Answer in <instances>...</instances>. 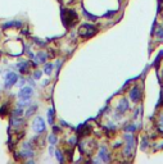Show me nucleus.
I'll return each instance as SVG.
<instances>
[{"label":"nucleus","mask_w":163,"mask_h":164,"mask_svg":"<svg viewBox=\"0 0 163 164\" xmlns=\"http://www.w3.org/2000/svg\"><path fill=\"white\" fill-rule=\"evenodd\" d=\"M62 17H63V22L67 27H73L75 23L77 22V14L75 10L71 9H63L62 12Z\"/></svg>","instance_id":"1"},{"label":"nucleus","mask_w":163,"mask_h":164,"mask_svg":"<svg viewBox=\"0 0 163 164\" xmlns=\"http://www.w3.org/2000/svg\"><path fill=\"white\" fill-rule=\"evenodd\" d=\"M97 33V28L92 26V24H87V23H85V24H82V26H80V28H78V35L81 36V37H91L92 35H95Z\"/></svg>","instance_id":"2"},{"label":"nucleus","mask_w":163,"mask_h":164,"mask_svg":"<svg viewBox=\"0 0 163 164\" xmlns=\"http://www.w3.org/2000/svg\"><path fill=\"white\" fill-rule=\"evenodd\" d=\"M17 81H18V76L14 72H8L4 78V87L10 89L12 86H14L17 84Z\"/></svg>","instance_id":"3"},{"label":"nucleus","mask_w":163,"mask_h":164,"mask_svg":"<svg viewBox=\"0 0 163 164\" xmlns=\"http://www.w3.org/2000/svg\"><path fill=\"white\" fill-rule=\"evenodd\" d=\"M45 128H46V126H45L44 119H43L41 117H36V118L34 119V122H32V130H34L36 133H41V132L45 131Z\"/></svg>","instance_id":"4"},{"label":"nucleus","mask_w":163,"mask_h":164,"mask_svg":"<svg viewBox=\"0 0 163 164\" xmlns=\"http://www.w3.org/2000/svg\"><path fill=\"white\" fill-rule=\"evenodd\" d=\"M32 94H34V90H32V87H22L21 89V91H19V94H18V96H19V99H31V96H32Z\"/></svg>","instance_id":"5"},{"label":"nucleus","mask_w":163,"mask_h":164,"mask_svg":"<svg viewBox=\"0 0 163 164\" xmlns=\"http://www.w3.org/2000/svg\"><path fill=\"white\" fill-rule=\"evenodd\" d=\"M130 96H131V99H132L134 101H138V100L140 99V90H139L138 87H134V89L131 90V92H130Z\"/></svg>","instance_id":"6"},{"label":"nucleus","mask_w":163,"mask_h":164,"mask_svg":"<svg viewBox=\"0 0 163 164\" xmlns=\"http://www.w3.org/2000/svg\"><path fill=\"white\" fill-rule=\"evenodd\" d=\"M35 62L36 63H45L46 62V54H45V51H39L37 57L35 58Z\"/></svg>","instance_id":"7"},{"label":"nucleus","mask_w":163,"mask_h":164,"mask_svg":"<svg viewBox=\"0 0 163 164\" xmlns=\"http://www.w3.org/2000/svg\"><path fill=\"white\" fill-rule=\"evenodd\" d=\"M99 156H100V159H102L103 161H108V160H109V156H108V153H107L105 146H102V147H100Z\"/></svg>","instance_id":"8"},{"label":"nucleus","mask_w":163,"mask_h":164,"mask_svg":"<svg viewBox=\"0 0 163 164\" xmlns=\"http://www.w3.org/2000/svg\"><path fill=\"white\" fill-rule=\"evenodd\" d=\"M17 67L19 68L21 73H27V72H29V62H21V63L17 64Z\"/></svg>","instance_id":"9"},{"label":"nucleus","mask_w":163,"mask_h":164,"mask_svg":"<svg viewBox=\"0 0 163 164\" xmlns=\"http://www.w3.org/2000/svg\"><path fill=\"white\" fill-rule=\"evenodd\" d=\"M129 109V104H127V100H121V103L118 104V110L121 112V113H125L126 110Z\"/></svg>","instance_id":"10"},{"label":"nucleus","mask_w":163,"mask_h":164,"mask_svg":"<svg viewBox=\"0 0 163 164\" xmlns=\"http://www.w3.org/2000/svg\"><path fill=\"white\" fill-rule=\"evenodd\" d=\"M48 123L49 125H54V109L50 108L48 110Z\"/></svg>","instance_id":"11"},{"label":"nucleus","mask_w":163,"mask_h":164,"mask_svg":"<svg viewBox=\"0 0 163 164\" xmlns=\"http://www.w3.org/2000/svg\"><path fill=\"white\" fill-rule=\"evenodd\" d=\"M53 69H54V64H53V63H48V64H45V67H44V72H45L48 76L51 74Z\"/></svg>","instance_id":"12"},{"label":"nucleus","mask_w":163,"mask_h":164,"mask_svg":"<svg viewBox=\"0 0 163 164\" xmlns=\"http://www.w3.org/2000/svg\"><path fill=\"white\" fill-rule=\"evenodd\" d=\"M48 141H49V144H51V145H55L57 144V136L54 135V133H51V135H49V137H48Z\"/></svg>","instance_id":"13"},{"label":"nucleus","mask_w":163,"mask_h":164,"mask_svg":"<svg viewBox=\"0 0 163 164\" xmlns=\"http://www.w3.org/2000/svg\"><path fill=\"white\" fill-rule=\"evenodd\" d=\"M54 155L57 156V159H58V161H59V163H62V161L64 160V158H63V154H62V151H60V150H55V154H54Z\"/></svg>","instance_id":"14"},{"label":"nucleus","mask_w":163,"mask_h":164,"mask_svg":"<svg viewBox=\"0 0 163 164\" xmlns=\"http://www.w3.org/2000/svg\"><path fill=\"white\" fill-rule=\"evenodd\" d=\"M22 113H23V109L21 108V106H18L14 112H13V117H21L22 115Z\"/></svg>","instance_id":"15"},{"label":"nucleus","mask_w":163,"mask_h":164,"mask_svg":"<svg viewBox=\"0 0 163 164\" xmlns=\"http://www.w3.org/2000/svg\"><path fill=\"white\" fill-rule=\"evenodd\" d=\"M36 109H37V106H36V105H34L32 108H30L29 110H27V113H26V117H30V115H32V114L35 113Z\"/></svg>","instance_id":"16"},{"label":"nucleus","mask_w":163,"mask_h":164,"mask_svg":"<svg viewBox=\"0 0 163 164\" xmlns=\"http://www.w3.org/2000/svg\"><path fill=\"white\" fill-rule=\"evenodd\" d=\"M24 84H26V79H24V78H21L19 81H17V84H16V85H17V86H19V87H23V86H24Z\"/></svg>","instance_id":"17"},{"label":"nucleus","mask_w":163,"mask_h":164,"mask_svg":"<svg viewBox=\"0 0 163 164\" xmlns=\"http://www.w3.org/2000/svg\"><path fill=\"white\" fill-rule=\"evenodd\" d=\"M76 141H77V139H76V137H70V139H68V144H70L71 146L76 145Z\"/></svg>","instance_id":"18"},{"label":"nucleus","mask_w":163,"mask_h":164,"mask_svg":"<svg viewBox=\"0 0 163 164\" xmlns=\"http://www.w3.org/2000/svg\"><path fill=\"white\" fill-rule=\"evenodd\" d=\"M41 76H43V73L40 72V71H36V72L34 73V78H36V79H39V78H41Z\"/></svg>","instance_id":"19"},{"label":"nucleus","mask_w":163,"mask_h":164,"mask_svg":"<svg viewBox=\"0 0 163 164\" xmlns=\"http://www.w3.org/2000/svg\"><path fill=\"white\" fill-rule=\"evenodd\" d=\"M54 153H55V150H54V145L50 144V146H49V154H50V155H54Z\"/></svg>","instance_id":"20"},{"label":"nucleus","mask_w":163,"mask_h":164,"mask_svg":"<svg viewBox=\"0 0 163 164\" xmlns=\"http://www.w3.org/2000/svg\"><path fill=\"white\" fill-rule=\"evenodd\" d=\"M29 81H30V84H31V86H32V87H35V82H34V79H32V78H30Z\"/></svg>","instance_id":"21"}]
</instances>
